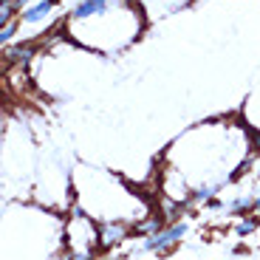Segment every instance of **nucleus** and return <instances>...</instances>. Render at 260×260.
I'll return each mask as SVG.
<instances>
[{
  "mask_svg": "<svg viewBox=\"0 0 260 260\" xmlns=\"http://www.w3.org/2000/svg\"><path fill=\"white\" fill-rule=\"evenodd\" d=\"M161 223H164L161 215H153V218H147V221H142V218H139L136 226H133V235H144V238H147V235H156L158 229H164Z\"/></svg>",
  "mask_w": 260,
  "mask_h": 260,
  "instance_id": "4",
  "label": "nucleus"
},
{
  "mask_svg": "<svg viewBox=\"0 0 260 260\" xmlns=\"http://www.w3.org/2000/svg\"><path fill=\"white\" fill-rule=\"evenodd\" d=\"M257 226H260V218H246V221H241L235 226V235H238V238H246V235H252Z\"/></svg>",
  "mask_w": 260,
  "mask_h": 260,
  "instance_id": "7",
  "label": "nucleus"
},
{
  "mask_svg": "<svg viewBox=\"0 0 260 260\" xmlns=\"http://www.w3.org/2000/svg\"><path fill=\"white\" fill-rule=\"evenodd\" d=\"M249 209H254V198H249V195H241V198H235V201L229 204V212L238 215V218H241V215H246Z\"/></svg>",
  "mask_w": 260,
  "mask_h": 260,
  "instance_id": "6",
  "label": "nucleus"
},
{
  "mask_svg": "<svg viewBox=\"0 0 260 260\" xmlns=\"http://www.w3.org/2000/svg\"><path fill=\"white\" fill-rule=\"evenodd\" d=\"M34 57V48H31V43H26V46H12V48H6V59L9 62H28V59Z\"/></svg>",
  "mask_w": 260,
  "mask_h": 260,
  "instance_id": "5",
  "label": "nucleus"
},
{
  "mask_svg": "<svg viewBox=\"0 0 260 260\" xmlns=\"http://www.w3.org/2000/svg\"><path fill=\"white\" fill-rule=\"evenodd\" d=\"M54 6H57V0H37L34 6H26V9H23L20 20H23V23H40V20H46L48 14L54 12Z\"/></svg>",
  "mask_w": 260,
  "mask_h": 260,
  "instance_id": "2",
  "label": "nucleus"
},
{
  "mask_svg": "<svg viewBox=\"0 0 260 260\" xmlns=\"http://www.w3.org/2000/svg\"><path fill=\"white\" fill-rule=\"evenodd\" d=\"M127 238H130V229L124 226V221H99V252L116 246Z\"/></svg>",
  "mask_w": 260,
  "mask_h": 260,
  "instance_id": "1",
  "label": "nucleus"
},
{
  "mask_svg": "<svg viewBox=\"0 0 260 260\" xmlns=\"http://www.w3.org/2000/svg\"><path fill=\"white\" fill-rule=\"evenodd\" d=\"M14 12H17V6H14L12 0H3V6H0V26H6V23H12Z\"/></svg>",
  "mask_w": 260,
  "mask_h": 260,
  "instance_id": "8",
  "label": "nucleus"
},
{
  "mask_svg": "<svg viewBox=\"0 0 260 260\" xmlns=\"http://www.w3.org/2000/svg\"><path fill=\"white\" fill-rule=\"evenodd\" d=\"M108 6V0H79L71 12V23H79V20H91L93 14H99Z\"/></svg>",
  "mask_w": 260,
  "mask_h": 260,
  "instance_id": "3",
  "label": "nucleus"
},
{
  "mask_svg": "<svg viewBox=\"0 0 260 260\" xmlns=\"http://www.w3.org/2000/svg\"><path fill=\"white\" fill-rule=\"evenodd\" d=\"M14 34H17V23H6V26H0V43H3V46H9V43H12L14 40Z\"/></svg>",
  "mask_w": 260,
  "mask_h": 260,
  "instance_id": "9",
  "label": "nucleus"
},
{
  "mask_svg": "<svg viewBox=\"0 0 260 260\" xmlns=\"http://www.w3.org/2000/svg\"><path fill=\"white\" fill-rule=\"evenodd\" d=\"M254 212L260 215V195H257V198H254Z\"/></svg>",
  "mask_w": 260,
  "mask_h": 260,
  "instance_id": "10",
  "label": "nucleus"
}]
</instances>
